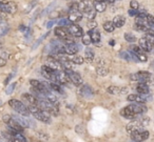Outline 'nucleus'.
Returning a JSON list of instances; mask_svg holds the SVG:
<instances>
[{
  "instance_id": "nucleus-14",
  "label": "nucleus",
  "mask_w": 154,
  "mask_h": 142,
  "mask_svg": "<svg viewBox=\"0 0 154 142\" xmlns=\"http://www.w3.org/2000/svg\"><path fill=\"white\" fill-rule=\"evenodd\" d=\"M54 33H55V35L58 38L62 39V40L70 38L71 36L70 32H69V29L66 28V26H57L55 29V31H54Z\"/></svg>"
},
{
  "instance_id": "nucleus-19",
  "label": "nucleus",
  "mask_w": 154,
  "mask_h": 142,
  "mask_svg": "<svg viewBox=\"0 0 154 142\" xmlns=\"http://www.w3.org/2000/svg\"><path fill=\"white\" fill-rule=\"evenodd\" d=\"M78 45L75 42L72 43H63V50L64 54H68V55H75V54L78 52Z\"/></svg>"
},
{
  "instance_id": "nucleus-23",
  "label": "nucleus",
  "mask_w": 154,
  "mask_h": 142,
  "mask_svg": "<svg viewBox=\"0 0 154 142\" xmlns=\"http://www.w3.org/2000/svg\"><path fill=\"white\" fill-rule=\"evenodd\" d=\"M136 92L137 94H140L143 96H148L150 94V89L148 83H143V82H138L136 86Z\"/></svg>"
},
{
  "instance_id": "nucleus-33",
  "label": "nucleus",
  "mask_w": 154,
  "mask_h": 142,
  "mask_svg": "<svg viewBox=\"0 0 154 142\" xmlns=\"http://www.w3.org/2000/svg\"><path fill=\"white\" fill-rule=\"evenodd\" d=\"M9 32V24L5 21H0V36H3Z\"/></svg>"
},
{
  "instance_id": "nucleus-27",
  "label": "nucleus",
  "mask_w": 154,
  "mask_h": 142,
  "mask_svg": "<svg viewBox=\"0 0 154 142\" xmlns=\"http://www.w3.org/2000/svg\"><path fill=\"white\" fill-rule=\"evenodd\" d=\"M94 9L96 10V12L103 13V12H105L106 9H107V2H105V1H95Z\"/></svg>"
},
{
  "instance_id": "nucleus-11",
  "label": "nucleus",
  "mask_w": 154,
  "mask_h": 142,
  "mask_svg": "<svg viewBox=\"0 0 154 142\" xmlns=\"http://www.w3.org/2000/svg\"><path fill=\"white\" fill-rule=\"evenodd\" d=\"M66 73L69 76V79H70V81L73 84H75L76 86H79L80 84H82V78L78 73L74 72L73 70H68V71H66Z\"/></svg>"
},
{
  "instance_id": "nucleus-36",
  "label": "nucleus",
  "mask_w": 154,
  "mask_h": 142,
  "mask_svg": "<svg viewBox=\"0 0 154 142\" xmlns=\"http://www.w3.org/2000/svg\"><path fill=\"white\" fill-rule=\"evenodd\" d=\"M125 39H126L127 42H131V43L136 41V37L133 34H130V33H126V34H125Z\"/></svg>"
},
{
  "instance_id": "nucleus-48",
  "label": "nucleus",
  "mask_w": 154,
  "mask_h": 142,
  "mask_svg": "<svg viewBox=\"0 0 154 142\" xmlns=\"http://www.w3.org/2000/svg\"><path fill=\"white\" fill-rule=\"evenodd\" d=\"M53 24H54V21H49V22H48V24H47V28L51 29L52 26H53Z\"/></svg>"
},
{
  "instance_id": "nucleus-12",
  "label": "nucleus",
  "mask_w": 154,
  "mask_h": 142,
  "mask_svg": "<svg viewBox=\"0 0 154 142\" xmlns=\"http://www.w3.org/2000/svg\"><path fill=\"white\" fill-rule=\"evenodd\" d=\"M47 65L50 66V68H54V70H56V71H62V70H63L60 60L57 59L56 57H54V56H50V57L48 58Z\"/></svg>"
},
{
  "instance_id": "nucleus-30",
  "label": "nucleus",
  "mask_w": 154,
  "mask_h": 142,
  "mask_svg": "<svg viewBox=\"0 0 154 142\" xmlns=\"http://www.w3.org/2000/svg\"><path fill=\"white\" fill-rule=\"evenodd\" d=\"M103 26V30L108 33H112L115 30V26H114L113 21H106Z\"/></svg>"
},
{
  "instance_id": "nucleus-17",
  "label": "nucleus",
  "mask_w": 154,
  "mask_h": 142,
  "mask_svg": "<svg viewBox=\"0 0 154 142\" xmlns=\"http://www.w3.org/2000/svg\"><path fill=\"white\" fill-rule=\"evenodd\" d=\"M68 19L70 20L71 22H74V23L75 22H78L82 19V13L78 9L70 10V11H69V18Z\"/></svg>"
},
{
  "instance_id": "nucleus-13",
  "label": "nucleus",
  "mask_w": 154,
  "mask_h": 142,
  "mask_svg": "<svg viewBox=\"0 0 154 142\" xmlns=\"http://www.w3.org/2000/svg\"><path fill=\"white\" fill-rule=\"evenodd\" d=\"M22 99H23V101H26V106H38L39 107V100L33 94H23Z\"/></svg>"
},
{
  "instance_id": "nucleus-6",
  "label": "nucleus",
  "mask_w": 154,
  "mask_h": 142,
  "mask_svg": "<svg viewBox=\"0 0 154 142\" xmlns=\"http://www.w3.org/2000/svg\"><path fill=\"white\" fill-rule=\"evenodd\" d=\"M131 80L138 81V82L143 83H149V81L151 80V74L149 72L140 71V72H137L135 74L131 75Z\"/></svg>"
},
{
  "instance_id": "nucleus-2",
  "label": "nucleus",
  "mask_w": 154,
  "mask_h": 142,
  "mask_svg": "<svg viewBox=\"0 0 154 142\" xmlns=\"http://www.w3.org/2000/svg\"><path fill=\"white\" fill-rule=\"evenodd\" d=\"M30 110L31 114H33V116L37 119V120L41 121L45 123H51V115L49 112L45 110H41L38 106H28Z\"/></svg>"
},
{
  "instance_id": "nucleus-44",
  "label": "nucleus",
  "mask_w": 154,
  "mask_h": 142,
  "mask_svg": "<svg viewBox=\"0 0 154 142\" xmlns=\"http://www.w3.org/2000/svg\"><path fill=\"white\" fill-rule=\"evenodd\" d=\"M128 13H129V15H130V16H133V17H134V16H135V17H136L137 14H138V10L130 9V10H129Z\"/></svg>"
},
{
  "instance_id": "nucleus-29",
  "label": "nucleus",
  "mask_w": 154,
  "mask_h": 142,
  "mask_svg": "<svg viewBox=\"0 0 154 142\" xmlns=\"http://www.w3.org/2000/svg\"><path fill=\"white\" fill-rule=\"evenodd\" d=\"M90 34L92 37V42L95 44H98L100 42V33L97 31H92V32H90Z\"/></svg>"
},
{
  "instance_id": "nucleus-34",
  "label": "nucleus",
  "mask_w": 154,
  "mask_h": 142,
  "mask_svg": "<svg viewBox=\"0 0 154 142\" xmlns=\"http://www.w3.org/2000/svg\"><path fill=\"white\" fill-rule=\"evenodd\" d=\"M96 72L99 76H106V75L109 73V70L106 65H98L96 68Z\"/></svg>"
},
{
  "instance_id": "nucleus-35",
  "label": "nucleus",
  "mask_w": 154,
  "mask_h": 142,
  "mask_svg": "<svg viewBox=\"0 0 154 142\" xmlns=\"http://www.w3.org/2000/svg\"><path fill=\"white\" fill-rule=\"evenodd\" d=\"M91 42H92V37H91V34H90V32H89L88 34H85L84 36H82V43H84L85 45H89Z\"/></svg>"
},
{
  "instance_id": "nucleus-40",
  "label": "nucleus",
  "mask_w": 154,
  "mask_h": 142,
  "mask_svg": "<svg viewBox=\"0 0 154 142\" xmlns=\"http://www.w3.org/2000/svg\"><path fill=\"white\" fill-rule=\"evenodd\" d=\"M146 19H147V22H148V24L150 26V28H154V16L147 15Z\"/></svg>"
},
{
  "instance_id": "nucleus-16",
  "label": "nucleus",
  "mask_w": 154,
  "mask_h": 142,
  "mask_svg": "<svg viewBox=\"0 0 154 142\" xmlns=\"http://www.w3.org/2000/svg\"><path fill=\"white\" fill-rule=\"evenodd\" d=\"M128 101H131L133 103H145L147 102L148 98L147 96H143V95H140V94H131L127 97Z\"/></svg>"
},
{
  "instance_id": "nucleus-21",
  "label": "nucleus",
  "mask_w": 154,
  "mask_h": 142,
  "mask_svg": "<svg viewBox=\"0 0 154 142\" xmlns=\"http://www.w3.org/2000/svg\"><path fill=\"white\" fill-rule=\"evenodd\" d=\"M79 93L82 97L90 98L94 95V89H93L89 84H84V85H82V87H80Z\"/></svg>"
},
{
  "instance_id": "nucleus-4",
  "label": "nucleus",
  "mask_w": 154,
  "mask_h": 142,
  "mask_svg": "<svg viewBox=\"0 0 154 142\" xmlns=\"http://www.w3.org/2000/svg\"><path fill=\"white\" fill-rule=\"evenodd\" d=\"M9 105L15 110L17 114H20V115H23V116H29L31 114L30 110L29 107L26 105L24 103H22L21 101L19 100H16V99H11L9 101Z\"/></svg>"
},
{
  "instance_id": "nucleus-10",
  "label": "nucleus",
  "mask_w": 154,
  "mask_h": 142,
  "mask_svg": "<svg viewBox=\"0 0 154 142\" xmlns=\"http://www.w3.org/2000/svg\"><path fill=\"white\" fill-rule=\"evenodd\" d=\"M13 117L15 118V120H17L19 122V124L21 125L23 128H28V127H33V125H35V123L32 120L28 118V116H23V115H13Z\"/></svg>"
},
{
  "instance_id": "nucleus-31",
  "label": "nucleus",
  "mask_w": 154,
  "mask_h": 142,
  "mask_svg": "<svg viewBox=\"0 0 154 142\" xmlns=\"http://www.w3.org/2000/svg\"><path fill=\"white\" fill-rule=\"evenodd\" d=\"M12 142H26V139L20 133H15L12 137Z\"/></svg>"
},
{
  "instance_id": "nucleus-22",
  "label": "nucleus",
  "mask_w": 154,
  "mask_h": 142,
  "mask_svg": "<svg viewBox=\"0 0 154 142\" xmlns=\"http://www.w3.org/2000/svg\"><path fill=\"white\" fill-rule=\"evenodd\" d=\"M108 93L112 94V95H125L128 93V89L126 87L122 86H110L108 87Z\"/></svg>"
},
{
  "instance_id": "nucleus-1",
  "label": "nucleus",
  "mask_w": 154,
  "mask_h": 142,
  "mask_svg": "<svg viewBox=\"0 0 154 142\" xmlns=\"http://www.w3.org/2000/svg\"><path fill=\"white\" fill-rule=\"evenodd\" d=\"M150 119L148 117H143V118H136L134 120H132L128 125H127V131L129 134L133 133V131H140V129H143V127L147 124H149Z\"/></svg>"
},
{
  "instance_id": "nucleus-49",
  "label": "nucleus",
  "mask_w": 154,
  "mask_h": 142,
  "mask_svg": "<svg viewBox=\"0 0 154 142\" xmlns=\"http://www.w3.org/2000/svg\"><path fill=\"white\" fill-rule=\"evenodd\" d=\"M95 1H106V0H95Z\"/></svg>"
},
{
  "instance_id": "nucleus-32",
  "label": "nucleus",
  "mask_w": 154,
  "mask_h": 142,
  "mask_svg": "<svg viewBox=\"0 0 154 142\" xmlns=\"http://www.w3.org/2000/svg\"><path fill=\"white\" fill-rule=\"evenodd\" d=\"M50 89H51V91L56 92V93L63 94V89H61V86H60V84H58V83L51 82V83H50Z\"/></svg>"
},
{
  "instance_id": "nucleus-15",
  "label": "nucleus",
  "mask_w": 154,
  "mask_h": 142,
  "mask_svg": "<svg viewBox=\"0 0 154 142\" xmlns=\"http://www.w3.org/2000/svg\"><path fill=\"white\" fill-rule=\"evenodd\" d=\"M70 82V79H69V76L66 75V71H57L56 73V83L60 85H64L68 84Z\"/></svg>"
},
{
  "instance_id": "nucleus-26",
  "label": "nucleus",
  "mask_w": 154,
  "mask_h": 142,
  "mask_svg": "<svg viewBox=\"0 0 154 142\" xmlns=\"http://www.w3.org/2000/svg\"><path fill=\"white\" fill-rule=\"evenodd\" d=\"M113 23L115 26V28H122L125 26V23H126V18L122 15H118L116 17H114Z\"/></svg>"
},
{
  "instance_id": "nucleus-43",
  "label": "nucleus",
  "mask_w": 154,
  "mask_h": 142,
  "mask_svg": "<svg viewBox=\"0 0 154 142\" xmlns=\"http://www.w3.org/2000/svg\"><path fill=\"white\" fill-rule=\"evenodd\" d=\"M130 8L131 9H134V10H138L139 9V5L137 2L136 0H132L130 2Z\"/></svg>"
},
{
  "instance_id": "nucleus-42",
  "label": "nucleus",
  "mask_w": 154,
  "mask_h": 142,
  "mask_svg": "<svg viewBox=\"0 0 154 142\" xmlns=\"http://www.w3.org/2000/svg\"><path fill=\"white\" fill-rule=\"evenodd\" d=\"M15 86H16V83H12V84H10L9 86L7 87L5 94H7V95H10V94H12V93H13V91H14V89H15Z\"/></svg>"
},
{
  "instance_id": "nucleus-5",
  "label": "nucleus",
  "mask_w": 154,
  "mask_h": 142,
  "mask_svg": "<svg viewBox=\"0 0 154 142\" xmlns=\"http://www.w3.org/2000/svg\"><path fill=\"white\" fill-rule=\"evenodd\" d=\"M0 12L14 15L17 12V5L14 1H8V2L5 1V2H1L0 3Z\"/></svg>"
},
{
  "instance_id": "nucleus-8",
  "label": "nucleus",
  "mask_w": 154,
  "mask_h": 142,
  "mask_svg": "<svg viewBox=\"0 0 154 142\" xmlns=\"http://www.w3.org/2000/svg\"><path fill=\"white\" fill-rule=\"evenodd\" d=\"M56 73H57V71L50 68V66H48V65L41 66V74L47 79H49L50 81L55 82V83H56Z\"/></svg>"
},
{
  "instance_id": "nucleus-25",
  "label": "nucleus",
  "mask_w": 154,
  "mask_h": 142,
  "mask_svg": "<svg viewBox=\"0 0 154 142\" xmlns=\"http://www.w3.org/2000/svg\"><path fill=\"white\" fill-rule=\"evenodd\" d=\"M120 115H122L124 118L126 119H131V120H134V119H136L137 115H135L134 113H133V110H131L129 106H126V107H124L122 110H120Z\"/></svg>"
},
{
  "instance_id": "nucleus-3",
  "label": "nucleus",
  "mask_w": 154,
  "mask_h": 142,
  "mask_svg": "<svg viewBox=\"0 0 154 142\" xmlns=\"http://www.w3.org/2000/svg\"><path fill=\"white\" fill-rule=\"evenodd\" d=\"M2 120L8 125L10 131H12V135L15 133H21L23 131V127L19 124V122L17 120H15V118L12 115H5L2 117Z\"/></svg>"
},
{
  "instance_id": "nucleus-28",
  "label": "nucleus",
  "mask_w": 154,
  "mask_h": 142,
  "mask_svg": "<svg viewBox=\"0 0 154 142\" xmlns=\"http://www.w3.org/2000/svg\"><path fill=\"white\" fill-rule=\"evenodd\" d=\"M93 59H94V52L91 49H87L85 51V60L87 62H92Z\"/></svg>"
},
{
  "instance_id": "nucleus-38",
  "label": "nucleus",
  "mask_w": 154,
  "mask_h": 142,
  "mask_svg": "<svg viewBox=\"0 0 154 142\" xmlns=\"http://www.w3.org/2000/svg\"><path fill=\"white\" fill-rule=\"evenodd\" d=\"M85 14L87 15V17H88L89 20H94L95 15H96V10L92 9V10H90V11L87 12V13H85Z\"/></svg>"
},
{
  "instance_id": "nucleus-9",
  "label": "nucleus",
  "mask_w": 154,
  "mask_h": 142,
  "mask_svg": "<svg viewBox=\"0 0 154 142\" xmlns=\"http://www.w3.org/2000/svg\"><path fill=\"white\" fill-rule=\"evenodd\" d=\"M130 52L136 56V58L139 60V61L146 62L148 60L147 56H146V54H145V51H143V50L141 49L139 45H131V47H130Z\"/></svg>"
},
{
  "instance_id": "nucleus-41",
  "label": "nucleus",
  "mask_w": 154,
  "mask_h": 142,
  "mask_svg": "<svg viewBox=\"0 0 154 142\" xmlns=\"http://www.w3.org/2000/svg\"><path fill=\"white\" fill-rule=\"evenodd\" d=\"M20 30L23 32V34L26 35V37H29L31 35V33H32V30H31L30 28H26V26H20Z\"/></svg>"
},
{
  "instance_id": "nucleus-39",
  "label": "nucleus",
  "mask_w": 154,
  "mask_h": 142,
  "mask_svg": "<svg viewBox=\"0 0 154 142\" xmlns=\"http://www.w3.org/2000/svg\"><path fill=\"white\" fill-rule=\"evenodd\" d=\"M71 21L69 19H61L58 21V26H66V28H69L71 26Z\"/></svg>"
},
{
  "instance_id": "nucleus-20",
  "label": "nucleus",
  "mask_w": 154,
  "mask_h": 142,
  "mask_svg": "<svg viewBox=\"0 0 154 142\" xmlns=\"http://www.w3.org/2000/svg\"><path fill=\"white\" fill-rule=\"evenodd\" d=\"M69 32H70L71 36L73 37H82L84 36V30L80 28L79 26H77V24H71L69 26Z\"/></svg>"
},
{
  "instance_id": "nucleus-50",
  "label": "nucleus",
  "mask_w": 154,
  "mask_h": 142,
  "mask_svg": "<svg viewBox=\"0 0 154 142\" xmlns=\"http://www.w3.org/2000/svg\"><path fill=\"white\" fill-rule=\"evenodd\" d=\"M1 2H5V0H0V3Z\"/></svg>"
},
{
  "instance_id": "nucleus-7",
  "label": "nucleus",
  "mask_w": 154,
  "mask_h": 142,
  "mask_svg": "<svg viewBox=\"0 0 154 142\" xmlns=\"http://www.w3.org/2000/svg\"><path fill=\"white\" fill-rule=\"evenodd\" d=\"M130 135H131V139L134 142H143L149 138V131H145V129H140V131H133Z\"/></svg>"
},
{
  "instance_id": "nucleus-37",
  "label": "nucleus",
  "mask_w": 154,
  "mask_h": 142,
  "mask_svg": "<svg viewBox=\"0 0 154 142\" xmlns=\"http://www.w3.org/2000/svg\"><path fill=\"white\" fill-rule=\"evenodd\" d=\"M71 61L75 64H82L85 61V59H84V57H82V56H74V57L71 59Z\"/></svg>"
},
{
  "instance_id": "nucleus-45",
  "label": "nucleus",
  "mask_w": 154,
  "mask_h": 142,
  "mask_svg": "<svg viewBox=\"0 0 154 142\" xmlns=\"http://www.w3.org/2000/svg\"><path fill=\"white\" fill-rule=\"evenodd\" d=\"M146 34H147L148 35V36H151V37H154V30H152V29L151 28H150V29H148V30L147 31H146Z\"/></svg>"
},
{
  "instance_id": "nucleus-47",
  "label": "nucleus",
  "mask_w": 154,
  "mask_h": 142,
  "mask_svg": "<svg viewBox=\"0 0 154 142\" xmlns=\"http://www.w3.org/2000/svg\"><path fill=\"white\" fill-rule=\"evenodd\" d=\"M5 63H7V61H5V59H3V58L0 57V66L5 65Z\"/></svg>"
},
{
  "instance_id": "nucleus-24",
  "label": "nucleus",
  "mask_w": 154,
  "mask_h": 142,
  "mask_svg": "<svg viewBox=\"0 0 154 142\" xmlns=\"http://www.w3.org/2000/svg\"><path fill=\"white\" fill-rule=\"evenodd\" d=\"M139 47H140L145 52H151L153 44L150 42V40L147 38V37H143V38L139 39Z\"/></svg>"
},
{
  "instance_id": "nucleus-46",
  "label": "nucleus",
  "mask_w": 154,
  "mask_h": 142,
  "mask_svg": "<svg viewBox=\"0 0 154 142\" xmlns=\"http://www.w3.org/2000/svg\"><path fill=\"white\" fill-rule=\"evenodd\" d=\"M96 22L94 21V20H93L92 22H89V24H88V26H89V29H95L96 28Z\"/></svg>"
},
{
  "instance_id": "nucleus-18",
  "label": "nucleus",
  "mask_w": 154,
  "mask_h": 142,
  "mask_svg": "<svg viewBox=\"0 0 154 142\" xmlns=\"http://www.w3.org/2000/svg\"><path fill=\"white\" fill-rule=\"evenodd\" d=\"M128 106L133 110V113H134L135 115H137V116L143 114V113H146L148 110L147 106L143 105V103H132Z\"/></svg>"
}]
</instances>
